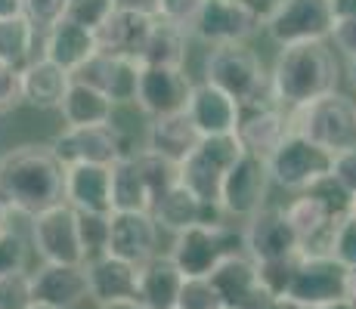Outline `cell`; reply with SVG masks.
<instances>
[{"label":"cell","mask_w":356,"mask_h":309,"mask_svg":"<svg viewBox=\"0 0 356 309\" xmlns=\"http://www.w3.org/2000/svg\"><path fill=\"white\" fill-rule=\"evenodd\" d=\"M65 167L50 146H19L0 155V208L34 217L63 201Z\"/></svg>","instance_id":"cell-1"},{"label":"cell","mask_w":356,"mask_h":309,"mask_svg":"<svg viewBox=\"0 0 356 309\" xmlns=\"http://www.w3.org/2000/svg\"><path fill=\"white\" fill-rule=\"evenodd\" d=\"M341 65L328 40L279 47V56L270 72V99L279 108H298L304 102L338 90Z\"/></svg>","instance_id":"cell-2"},{"label":"cell","mask_w":356,"mask_h":309,"mask_svg":"<svg viewBox=\"0 0 356 309\" xmlns=\"http://www.w3.org/2000/svg\"><path fill=\"white\" fill-rule=\"evenodd\" d=\"M204 81L217 90L238 102V106H260L270 99V72L264 68V59L248 44H223L211 47L204 59Z\"/></svg>","instance_id":"cell-3"},{"label":"cell","mask_w":356,"mask_h":309,"mask_svg":"<svg viewBox=\"0 0 356 309\" xmlns=\"http://www.w3.org/2000/svg\"><path fill=\"white\" fill-rule=\"evenodd\" d=\"M285 112H289L291 133L316 142L325 152L356 146V102L350 96L332 90L298 108H285Z\"/></svg>","instance_id":"cell-4"},{"label":"cell","mask_w":356,"mask_h":309,"mask_svg":"<svg viewBox=\"0 0 356 309\" xmlns=\"http://www.w3.org/2000/svg\"><path fill=\"white\" fill-rule=\"evenodd\" d=\"M229 253H245L242 229L229 226L227 219H208V223H195L177 232L168 257L186 278H204Z\"/></svg>","instance_id":"cell-5"},{"label":"cell","mask_w":356,"mask_h":309,"mask_svg":"<svg viewBox=\"0 0 356 309\" xmlns=\"http://www.w3.org/2000/svg\"><path fill=\"white\" fill-rule=\"evenodd\" d=\"M238 155H242V146L236 142V136H202L193 152L177 164L180 183L186 185L202 204L217 208L220 183Z\"/></svg>","instance_id":"cell-6"},{"label":"cell","mask_w":356,"mask_h":309,"mask_svg":"<svg viewBox=\"0 0 356 309\" xmlns=\"http://www.w3.org/2000/svg\"><path fill=\"white\" fill-rule=\"evenodd\" d=\"M29 244L40 263H84L78 210L65 201L29 217Z\"/></svg>","instance_id":"cell-7"},{"label":"cell","mask_w":356,"mask_h":309,"mask_svg":"<svg viewBox=\"0 0 356 309\" xmlns=\"http://www.w3.org/2000/svg\"><path fill=\"white\" fill-rule=\"evenodd\" d=\"M347 291V266L332 253H304L300 251L298 266L282 297L307 309H319L332 300H341Z\"/></svg>","instance_id":"cell-8"},{"label":"cell","mask_w":356,"mask_h":309,"mask_svg":"<svg viewBox=\"0 0 356 309\" xmlns=\"http://www.w3.org/2000/svg\"><path fill=\"white\" fill-rule=\"evenodd\" d=\"M260 28H264L260 16L242 0H202L189 22V34L208 47L248 44Z\"/></svg>","instance_id":"cell-9"},{"label":"cell","mask_w":356,"mask_h":309,"mask_svg":"<svg viewBox=\"0 0 356 309\" xmlns=\"http://www.w3.org/2000/svg\"><path fill=\"white\" fill-rule=\"evenodd\" d=\"M332 0H279L276 10L264 19V31L273 44H304V40H328L334 25Z\"/></svg>","instance_id":"cell-10"},{"label":"cell","mask_w":356,"mask_h":309,"mask_svg":"<svg viewBox=\"0 0 356 309\" xmlns=\"http://www.w3.org/2000/svg\"><path fill=\"white\" fill-rule=\"evenodd\" d=\"M270 185V170H266L264 158L242 152L223 176L217 208L227 219H248L266 204Z\"/></svg>","instance_id":"cell-11"},{"label":"cell","mask_w":356,"mask_h":309,"mask_svg":"<svg viewBox=\"0 0 356 309\" xmlns=\"http://www.w3.org/2000/svg\"><path fill=\"white\" fill-rule=\"evenodd\" d=\"M332 167V152L319 149L316 142L304 140L298 133H289L282 146L266 158V170H270V183L285 192H304L313 180H319Z\"/></svg>","instance_id":"cell-12"},{"label":"cell","mask_w":356,"mask_h":309,"mask_svg":"<svg viewBox=\"0 0 356 309\" xmlns=\"http://www.w3.org/2000/svg\"><path fill=\"white\" fill-rule=\"evenodd\" d=\"M56 161L68 167V164H115L121 155H130L124 136L108 124H97V127H63V133L50 142Z\"/></svg>","instance_id":"cell-13"},{"label":"cell","mask_w":356,"mask_h":309,"mask_svg":"<svg viewBox=\"0 0 356 309\" xmlns=\"http://www.w3.org/2000/svg\"><path fill=\"white\" fill-rule=\"evenodd\" d=\"M227 309H270L273 294L257 276V263L248 253H229L204 276Z\"/></svg>","instance_id":"cell-14"},{"label":"cell","mask_w":356,"mask_h":309,"mask_svg":"<svg viewBox=\"0 0 356 309\" xmlns=\"http://www.w3.org/2000/svg\"><path fill=\"white\" fill-rule=\"evenodd\" d=\"M189 93H193V78L186 74V68L140 65L134 106L146 118H164V115L186 112Z\"/></svg>","instance_id":"cell-15"},{"label":"cell","mask_w":356,"mask_h":309,"mask_svg":"<svg viewBox=\"0 0 356 309\" xmlns=\"http://www.w3.org/2000/svg\"><path fill=\"white\" fill-rule=\"evenodd\" d=\"M161 229L149 210H112L108 214V235L106 253L124 260V263L143 266L159 253Z\"/></svg>","instance_id":"cell-16"},{"label":"cell","mask_w":356,"mask_h":309,"mask_svg":"<svg viewBox=\"0 0 356 309\" xmlns=\"http://www.w3.org/2000/svg\"><path fill=\"white\" fill-rule=\"evenodd\" d=\"M242 251L248 253L254 263H270V260H282L300 253L298 235L291 232L289 219L282 208H264L251 214L242 226Z\"/></svg>","instance_id":"cell-17"},{"label":"cell","mask_w":356,"mask_h":309,"mask_svg":"<svg viewBox=\"0 0 356 309\" xmlns=\"http://www.w3.org/2000/svg\"><path fill=\"white\" fill-rule=\"evenodd\" d=\"M34 303L47 309H78L90 300L84 263H40L31 272Z\"/></svg>","instance_id":"cell-18"},{"label":"cell","mask_w":356,"mask_h":309,"mask_svg":"<svg viewBox=\"0 0 356 309\" xmlns=\"http://www.w3.org/2000/svg\"><path fill=\"white\" fill-rule=\"evenodd\" d=\"M291 133L289 127V112L279 108L276 102H260V106H245L238 112L236 124V142L242 146V152L257 155V158H270L282 146V140Z\"/></svg>","instance_id":"cell-19"},{"label":"cell","mask_w":356,"mask_h":309,"mask_svg":"<svg viewBox=\"0 0 356 309\" xmlns=\"http://www.w3.org/2000/svg\"><path fill=\"white\" fill-rule=\"evenodd\" d=\"M152 25H155V12L115 6L112 16H108L97 31H93V37H97V50L106 53V56L136 59L140 62L143 47H146Z\"/></svg>","instance_id":"cell-20"},{"label":"cell","mask_w":356,"mask_h":309,"mask_svg":"<svg viewBox=\"0 0 356 309\" xmlns=\"http://www.w3.org/2000/svg\"><path fill=\"white\" fill-rule=\"evenodd\" d=\"M112 164H68L63 201L78 214H112Z\"/></svg>","instance_id":"cell-21"},{"label":"cell","mask_w":356,"mask_h":309,"mask_svg":"<svg viewBox=\"0 0 356 309\" xmlns=\"http://www.w3.org/2000/svg\"><path fill=\"white\" fill-rule=\"evenodd\" d=\"M285 219H289L291 232L298 235V244L304 253H328L332 235L338 229L341 219L328 214V208L310 192H298L289 204H285Z\"/></svg>","instance_id":"cell-22"},{"label":"cell","mask_w":356,"mask_h":309,"mask_svg":"<svg viewBox=\"0 0 356 309\" xmlns=\"http://www.w3.org/2000/svg\"><path fill=\"white\" fill-rule=\"evenodd\" d=\"M238 112H242V106L223 90H217L214 84H208V81L193 84L186 115L202 136H232L238 124Z\"/></svg>","instance_id":"cell-23"},{"label":"cell","mask_w":356,"mask_h":309,"mask_svg":"<svg viewBox=\"0 0 356 309\" xmlns=\"http://www.w3.org/2000/svg\"><path fill=\"white\" fill-rule=\"evenodd\" d=\"M68 84H72V74L65 68H59L56 62L44 56H34L19 72V99H22V106L38 108V112H56Z\"/></svg>","instance_id":"cell-24"},{"label":"cell","mask_w":356,"mask_h":309,"mask_svg":"<svg viewBox=\"0 0 356 309\" xmlns=\"http://www.w3.org/2000/svg\"><path fill=\"white\" fill-rule=\"evenodd\" d=\"M149 214H152L155 226H159L161 232H170V235H177V232L189 229V226H195V223H208V219H227V217L220 214V208L202 204L183 183H177V185H170L168 192H161V195L152 201Z\"/></svg>","instance_id":"cell-25"},{"label":"cell","mask_w":356,"mask_h":309,"mask_svg":"<svg viewBox=\"0 0 356 309\" xmlns=\"http://www.w3.org/2000/svg\"><path fill=\"white\" fill-rule=\"evenodd\" d=\"M183 276L168 253H155L143 266H136V300L146 309H177L183 291Z\"/></svg>","instance_id":"cell-26"},{"label":"cell","mask_w":356,"mask_h":309,"mask_svg":"<svg viewBox=\"0 0 356 309\" xmlns=\"http://www.w3.org/2000/svg\"><path fill=\"white\" fill-rule=\"evenodd\" d=\"M93 53H97V37H93V31L81 28V25L68 22V19H59V22H53L47 31H40V56L56 62L68 74L78 72Z\"/></svg>","instance_id":"cell-27"},{"label":"cell","mask_w":356,"mask_h":309,"mask_svg":"<svg viewBox=\"0 0 356 309\" xmlns=\"http://www.w3.org/2000/svg\"><path fill=\"white\" fill-rule=\"evenodd\" d=\"M198 140H202V133L195 130L186 112L164 115V118H149L146 136H143V152L161 155L168 161L180 164L198 146Z\"/></svg>","instance_id":"cell-28"},{"label":"cell","mask_w":356,"mask_h":309,"mask_svg":"<svg viewBox=\"0 0 356 309\" xmlns=\"http://www.w3.org/2000/svg\"><path fill=\"white\" fill-rule=\"evenodd\" d=\"M87 291H90L93 303H108V300H130L136 297V266L124 260L112 257V253H99V257L87 260Z\"/></svg>","instance_id":"cell-29"},{"label":"cell","mask_w":356,"mask_h":309,"mask_svg":"<svg viewBox=\"0 0 356 309\" xmlns=\"http://www.w3.org/2000/svg\"><path fill=\"white\" fill-rule=\"evenodd\" d=\"M115 108L118 106L102 90L84 84V81H72L56 112L63 115L65 127H97V124H108L115 118Z\"/></svg>","instance_id":"cell-30"},{"label":"cell","mask_w":356,"mask_h":309,"mask_svg":"<svg viewBox=\"0 0 356 309\" xmlns=\"http://www.w3.org/2000/svg\"><path fill=\"white\" fill-rule=\"evenodd\" d=\"M186 44L189 31L183 25H174L168 19L155 16V25L149 31V40L143 47L140 65H164V68H183L186 65Z\"/></svg>","instance_id":"cell-31"},{"label":"cell","mask_w":356,"mask_h":309,"mask_svg":"<svg viewBox=\"0 0 356 309\" xmlns=\"http://www.w3.org/2000/svg\"><path fill=\"white\" fill-rule=\"evenodd\" d=\"M108 174H112V210H149L152 208V195H149V185L143 180L134 152L121 155L108 167Z\"/></svg>","instance_id":"cell-32"},{"label":"cell","mask_w":356,"mask_h":309,"mask_svg":"<svg viewBox=\"0 0 356 309\" xmlns=\"http://www.w3.org/2000/svg\"><path fill=\"white\" fill-rule=\"evenodd\" d=\"M38 44L40 34L31 28V22L25 16L0 19V65L22 72L38 53Z\"/></svg>","instance_id":"cell-33"},{"label":"cell","mask_w":356,"mask_h":309,"mask_svg":"<svg viewBox=\"0 0 356 309\" xmlns=\"http://www.w3.org/2000/svg\"><path fill=\"white\" fill-rule=\"evenodd\" d=\"M136 164H140V174L143 180L149 185V195H152V201L161 195V192H168L170 185L180 183V170H177L174 161H168V158L161 155H152V152H136Z\"/></svg>","instance_id":"cell-34"},{"label":"cell","mask_w":356,"mask_h":309,"mask_svg":"<svg viewBox=\"0 0 356 309\" xmlns=\"http://www.w3.org/2000/svg\"><path fill=\"white\" fill-rule=\"evenodd\" d=\"M136 78H140V62L112 56V72H108L106 96L115 102V106H134Z\"/></svg>","instance_id":"cell-35"},{"label":"cell","mask_w":356,"mask_h":309,"mask_svg":"<svg viewBox=\"0 0 356 309\" xmlns=\"http://www.w3.org/2000/svg\"><path fill=\"white\" fill-rule=\"evenodd\" d=\"M304 192H310L313 198H319V201H323L325 208H328V214H332V217H338V219L350 217V210H353V195H350V192H347L338 180H334L332 174H323L319 180H313Z\"/></svg>","instance_id":"cell-36"},{"label":"cell","mask_w":356,"mask_h":309,"mask_svg":"<svg viewBox=\"0 0 356 309\" xmlns=\"http://www.w3.org/2000/svg\"><path fill=\"white\" fill-rule=\"evenodd\" d=\"M115 10V0H65V12L63 19L81 25V28L97 31Z\"/></svg>","instance_id":"cell-37"},{"label":"cell","mask_w":356,"mask_h":309,"mask_svg":"<svg viewBox=\"0 0 356 309\" xmlns=\"http://www.w3.org/2000/svg\"><path fill=\"white\" fill-rule=\"evenodd\" d=\"M34 294H31V272H6L0 276V309H31Z\"/></svg>","instance_id":"cell-38"},{"label":"cell","mask_w":356,"mask_h":309,"mask_svg":"<svg viewBox=\"0 0 356 309\" xmlns=\"http://www.w3.org/2000/svg\"><path fill=\"white\" fill-rule=\"evenodd\" d=\"M29 251H31L29 238L10 226V229L0 235V276H6V272H19V269H29Z\"/></svg>","instance_id":"cell-39"},{"label":"cell","mask_w":356,"mask_h":309,"mask_svg":"<svg viewBox=\"0 0 356 309\" xmlns=\"http://www.w3.org/2000/svg\"><path fill=\"white\" fill-rule=\"evenodd\" d=\"M78 229H81V244H84V263L106 253L108 214H78Z\"/></svg>","instance_id":"cell-40"},{"label":"cell","mask_w":356,"mask_h":309,"mask_svg":"<svg viewBox=\"0 0 356 309\" xmlns=\"http://www.w3.org/2000/svg\"><path fill=\"white\" fill-rule=\"evenodd\" d=\"M177 309H227V306L220 303V297H217V291L211 287L208 278H186Z\"/></svg>","instance_id":"cell-41"},{"label":"cell","mask_w":356,"mask_h":309,"mask_svg":"<svg viewBox=\"0 0 356 309\" xmlns=\"http://www.w3.org/2000/svg\"><path fill=\"white\" fill-rule=\"evenodd\" d=\"M65 12V0H22V16L31 22L34 31H47L53 22H59Z\"/></svg>","instance_id":"cell-42"},{"label":"cell","mask_w":356,"mask_h":309,"mask_svg":"<svg viewBox=\"0 0 356 309\" xmlns=\"http://www.w3.org/2000/svg\"><path fill=\"white\" fill-rule=\"evenodd\" d=\"M328 253H332V257H338L347 269H356V217L353 214L344 217L338 223V229H334V235H332V247H328Z\"/></svg>","instance_id":"cell-43"},{"label":"cell","mask_w":356,"mask_h":309,"mask_svg":"<svg viewBox=\"0 0 356 309\" xmlns=\"http://www.w3.org/2000/svg\"><path fill=\"white\" fill-rule=\"evenodd\" d=\"M198 6H202V0H155V16L159 19H168V22L174 25H183V28L189 31V22H193V16L198 12Z\"/></svg>","instance_id":"cell-44"},{"label":"cell","mask_w":356,"mask_h":309,"mask_svg":"<svg viewBox=\"0 0 356 309\" xmlns=\"http://www.w3.org/2000/svg\"><path fill=\"white\" fill-rule=\"evenodd\" d=\"M328 174L356 198V146L332 152V167H328Z\"/></svg>","instance_id":"cell-45"},{"label":"cell","mask_w":356,"mask_h":309,"mask_svg":"<svg viewBox=\"0 0 356 309\" xmlns=\"http://www.w3.org/2000/svg\"><path fill=\"white\" fill-rule=\"evenodd\" d=\"M328 40L334 44L338 53H344L347 59H353L356 56V16H338L334 19Z\"/></svg>","instance_id":"cell-46"},{"label":"cell","mask_w":356,"mask_h":309,"mask_svg":"<svg viewBox=\"0 0 356 309\" xmlns=\"http://www.w3.org/2000/svg\"><path fill=\"white\" fill-rule=\"evenodd\" d=\"M19 106H22V99H19V72L0 65V118Z\"/></svg>","instance_id":"cell-47"},{"label":"cell","mask_w":356,"mask_h":309,"mask_svg":"<svg viewBox=\"0 0 356 309\" xmlns=\"http://www.w3.org/2000/svg\"><path fill=\"white\" fill-rule=\"evenodd\" d=\"M242 3H248L251 10H254L257 16H260V22H264V19L270 16L273 10H276V3H279V0H242Z\"/></svg>","instance_id":"cell-48"},{"label":"cell","mask_w":356,"mask_h":309,"mask_svg":"<svg viewBox=\"0 0 356 309\" xmlns=\"http://www.w3.org/2000/svg\"><path fill=\"white\" fill-rule=\"evenodd\" d=\"M115 6H124V10H143V12H152V10H155V0H115Z\"/></svg>","instance_id":"cell-49"},{"label":"cell","mask_w":356,"mask_h":309,"mask_svg":"<svg viewBox=\"0 0 356 309\" xmlns=\"http://www.w3.org/2000/svg\"><path fill=\"white\" fill-rule=\"evenodd\" d=\"M22 16V0H0V19Z\"/></svg>","instance_id":"cell-50"},{"label":"cell","mask_w":356,"mask_h":309,"mask_svg":"<svg viewBox=\"0 0 356 309\" xmlns=\"http://www.w3.org/2000/svg\"><path fill=\"white\" fill-rule=\"evenodd\" d=\"M99 309H146V306L136 297H130V300H108V303H99Z\"/></svg>","instance_id":"cell-51"},{"label":"cell","mask_w":356,"mask_h":309,"mask_svg":"<svg viewBox=\"0 0 356 309\" xmlns=\"http://www.w3.org/2000/svg\"><path fill=\"white\" fill-rule=\"evenodd\" d=\"M334 16H356V0H332Z\"/></svg>","instance_id":"cell-52"},{"label":"cell","mask_w":356,"mask_h":309,"mask_svg":"<svg viewBox=\"0 0 356 309\" xmlns=\"http://www.w3.org/2000/svg\"><path fill=\"white\" fill-rule=\"evenodd\" d=\"M319 309H356L347 297H341V300H332V303H325V306H319Z\"/></svg>","instance_id":"cell-53"},{"label":"cell","mask_w":356,"mask_h":309,"mask_svg":"<svg viewBox=\"0 0 356 309\" xmlns=\"http://www.w3.org/2000/svg\"><path fill=\"white\" fill-rule=\"evenodd\" d=\"M10 219H13L10 210H3V208H0V235H3V232L10 229Z\"/></svg>","instance_id":"cell-54"},{"label":"cell","mask_w":356,"mask_h":309,"mask_svg":"<svg viewBox=\"0 0 356 309\" xmlns=\"http://www.w3.org/2000/svg\"><path fill=\"white\" fill-rule=\"evenodd\" d=\"M347 74H350V84L356 87V56L350 59V68H347Z\"/></svg>","instance_id":"cell-55"},{"label":"cell","mask_w":356,"mask_h":309,"mask_svg":"<svg viewBox=\"0 0 356 309\" xmlns=\"http://www.w3.org/2000/svg\"><path fill=\"white\" fill-rule=\"evenodd\" d=\"M350 214H353V217H356V198H353V210H350Z\"/></svg>","instance_id":"cell-56"},{"label":"cell","mask_w":356,"mask_h":309,"mask_svg":"<svg viewBox=\"0 0 356 309\" xmlns=\"http://www.w3.org/2000/svg\"><path fill=\"white\" fill-rule=\"evenodd\" d=\"M31 309H47V306H38V303H34V306H31Z\"/></svg>","instance_id":"cell-57"}]
</instances>
